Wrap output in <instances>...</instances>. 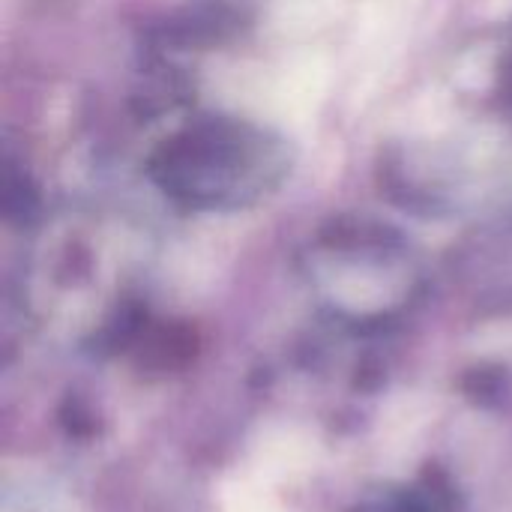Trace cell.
<instances>
[{
  "mask_svg": "<svg viewBox=\"0 0 512 512\" xmlns=\"http://www.w3.org/2000/svg\"><path fill=\"white\" fill-rule=\"evenodd\" d=\"M279 150L240 123H201L156 159L159 183L186 204H243L258 198L282 171Z\"/></svg>",
  "mask_w": 512,
  "mask_h": 512,
  "instance_id": "cell-1",
  "label": "cell"
},
{
  "mask_svg": "<svg viewBox=\"0 0 512 512\" xmlns=\"http://www.w3.org/2000/svg\"><path fill=\"white\" fill-rule=\"evenodd\" d=\"M309 459H312L309 441L297 438L294 432H282L270 438L267 444H261L258 459H255V477L270 486L276 480H288L291 474L306 471Z\"/></svg>",
  "mask_w": 512,
  "mask_h": 512,
  "instance_id": "cell-2",
  "label": "cell"
},
{
  "mask_svg": "<svg viewBox=\"0 0 512 512\" xmlns=\"http://www.w3.org/2000/svg\"><path fill=\"white\" fill-rule=\"evenodd\" d=\"M225 512H279V507L273 504V498L267 492V483L252 477V480H237L228 489Z\"/></svg>",
  "mask_w": 512,
  "mask_h": 512,
  "instance_id": "cell-3",
  "label": "cell"
}]
</instances>
